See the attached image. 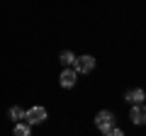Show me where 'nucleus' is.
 <instances>
[{"label": "nucleus", "instance_id": "obj_2", "mask_svg": "<svg viewBox=\"0 0 146 136\" xmlns=\"http://www.w3.org/2000/svg\"><path fill=\"white\" fill-rule=\"evenodd\" d=\"M93 68H95V58L90 56V53L76 56V61H73V71H76V73H90Z\"/></svg>", "mask_w": 146, "mask_h": 136}, {"label": "nucleus", "instance_id": "obj_8", "mask_svg": "<svg viewBox=\"0 0 146 136\" xmlns=\"http://www.w3.org/2000/svg\"><path fill=\"white\" fill-rule=\"evenodd\" d=\"M58 61L63 63V68H68V66H73V61H76V53L73 51H61V58Z\"/></svg>", "mask_w": 146, "mask_h": 136}, {"label": "nucleus", "instance_id": "obj_10", "mask_svg": "<svg viewBox=\"0 0 146 136\" xmlns=\"http://www.w3.org/2000/svg\"><path fill=\"white\" fill-rule=\"evenodd\" d=\"M107 136H124V131H122V129H117V126H112V129L107 131Z\"/></svg>", "mask_w": 146, "mask_h": 136}, {"label": "nucleus", "instance_id": "obj_5", "mask_svg": "<svg viewBox=\"0 0 146 136\" xmlns=\"http://www.w3.org/2000/svg\"><path fill=\"white\" fill-rule=\"evenodd\" d=\"M129 119H131V124H146V107L144 105H134L131 107V112H129Z\"/></svg>", "mask_w": 146, "mask_h": 136}, {"label": "nucleus", "instance_id": "obj_9", "mask_svg": "<svg viewBox=\"0 0 146 136\" xmlns=\"http://www.w3.org/2000/svg\"><path fill=\"white\" fill-rule=\"evenodd\" d=\"M10 119L15 121V124L22 121V119H25V110H22V107H10Z\"/></svg>", "mask_w": 146, "mask_h": 136}, {"label": "nucleus", "instance_id": "obj_4", "mask_svg": "<svg viewBox=\"0 0 146 136\" xmlns=\"http://www.w3.org/2000/svg\"><path fill=\"white\" fill-rule=\"evenodd\" d=\"M76 80H78V73H76L73 68H63L61 75H58V83H61V88H73V85H76Z\"/></svg>", "mask_w": 146, "mask_h": 136}, {"label": "nucleus", "instance_id": "obj_3", "mask_svg": "<svg viewBox=\"0 0 146 136\" xmlns=\"http://www.w3.org/2000/svg\"><path fill=\"white\" fill-rule=\"evenodd\" d=\"M46 119V110H44V107H29V110L25 112V121L29 126H34V124H42V121Z\"/></svg>", "mask_w": 146, "mask_h": 136}, {"label": "nucleus", "instance_id": "obj_1", "mask_svg": "<svg viewBox=\"0 0 146 136\" xmlns=\"http://www.w3.org/2000/svg\"><path fill=\"white\" fill-rule=\"evenodd\" d=\"M95 126H98V129L102 131V134H107V131L112 129V126H115V114H112L110 110L98 112V114H95Z\"/></svg>", "mask_w": 146, "mask_h": 136}, {"label": "nucleus", "instance_id": "obj_6", "mask_svg": "<svg viewBox=\"0 0 146 136\" xmlns=\"http://www.w3.org/2000/svg\"><path fill=\"white\" fill-rule=\"evenodd\" d=\"M124 100H127V102H131V105H144L146 92H144L141 88H134V90H129V92L124 95Z\"/></svg>", "mask_w": 146, "mask_h": 136}, {"label": "nucleus", "instance_id": "obj_7", "mask_svg": "<svg viewBox=\"0 0 146 136\" xmlns=\"http://www.w3.org/2000/svg\"><path fill=\"white\" fill-rule=\"evenodd\" d=\"M15 136H32L29 124H27V121H17L15 124Z\"/></svg>", "mask_w": 146, "mask_h": 136}]
</instances>
